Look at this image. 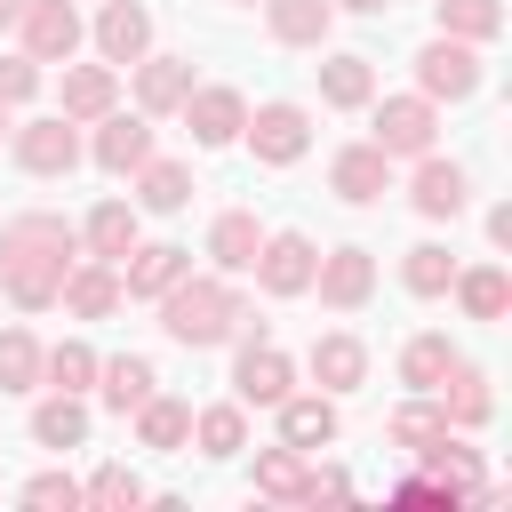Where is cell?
<instances>
[{
  "label": "cell",
  "mask_w": 512,
  "mask_h": 512,
  "mask_svg": "<svg viewBox=\"0 0 512 512\" xmlns=\"http://www.w3.org/2000/svg\"><path fill=\"white\" fill-rule=\"evenodd\" d=\"M88 248H96L104 264H128V248H136V208H120V200H104V208L88 216Z\"/></svg>",
  "instance_id": "cb8c5ba5"
},
{
  "label": "cell",
  "mask_w": 512,
  "mask_h": 512,
  "mask_svg": "<svg viewBox=\"0 0 512 512\" xmlns=\"http://www.w3.org/2000/svg\"><path fill=\"white\" fill-rule=\"evenodd\" d=\"M408 200H416V216H456V208H464V168H456V160H424Z\"/></svg>",
  "instance_id": "d6986e66"
},
{
  "label": "cell",
  "mask_w": 512,
  "mask_h": 512,
  "mask_svg": "<svg viewBox=\"0 0 512 512\" xmlns=\"http://www.w3.org/2000/svg\"><path fill=\"white\" fill-rule=\"evenodd\" d=\"M32 440H40V448H80V440H88V408H80V392L40 400V408H32Z\"/></svg>",
  "instance_id": "9a60e30c"
},
{
  "label": "cell",
  "mask_w": 512,
  "mask_h": 512,
  "mask_svg": "<svg viewBox=\"0 0 512 512\" xmlns=\"http://www.w3.org/2000/svg\"><path fill=\"white\" fill-rule=\"evenodd\" d=\"M96 40H104V64H136L144 40H152V16H144L136 0H112V8L96 16Z\"/></svg>",
  "instance_id": "5bb4252c"
},
{
  "label": "cell",
  "mask_w": 512,
  "mask_h": 512,
  "mask_svg": "<svg viewBox=\"0 0 512 512\" xmlns=\"http://www.w3.org/2000/svg\"><path fill=\"white\" fill-rule=\"evenodd\" d=\"M112 64H80V72H64V120H104L112 112Z\"/></svg>",
  "instance_id": "e0dca14e"
},
{
  "label": "cell",
  "mask_w": 512,
  "mask_h": 512,
  "mask_svg": "<svg viewBox=\"0 0 512 512\" xmlns=\"http://www.w3.org/2000/svg\"><path fill=\"white\" fill-rule=\"evenodd\" d=\"M160 312H168V336L176 344H224L240 320H248V304L224 288V280H176V288H160Z\"/></svg>",
  "instance_id": "7a4b0ae2"
},
{
  "label": "cell",
  "mask_w": 512,
  "mask_h": 512,
  "mask_svg": "<svg viewBox=\"0 0 512 512\" xmlns=\"http://www.w3.org/2000/svg\"><path fill=\"white\" fill-rule=\"evenodd\" d=\"M40 88V64L32 56H0V104H24Z\"/></svg>",
  "instance_id": "b9f144b4"
},
{
  "label": "cell",
  "mask_w": 512,
  "mask_h": 512,
  "mask_svg": "<svg viewBox=\"0 0 512 512\" xmlns=\"http://www.w3.org/2000/svg\"><path fill=\"white\" fill-rule=\"evenodd\" d=\"M280 440H288V448L336 440V408H328V400H280Z\"/></svg>",
  "instance_id": "d4e9b609"
},
{
  "label": "cell",
  "mask_w": 512,
  "mask_h": 512,
  "mask_svg": "<svg viewBox=\"0 0 512 512\" xmlns=\"http://www.w3.org/2000/svg\"><path fill=\"white\" fill-rule=\"evenodd\" d=\"M456 424H488V384H480V368H456Z\"/></svg>",
  "instance_id": "60d3db41"
},
{
  "label": "cell",
  "mask_w": 512,
  "mask_h": 512,
  "mask_svg": "<svg viewBox=\"0 0 512 512\" xmlns=\"http://www.w3.org/2000/svg\"><path fill=\"white\" fill-rule=\"evenodd\" d=\"M184 96H192V64H184V56H160V64L136 72V104H144V112H176Z\"/></svg>",
  "instance_id": "2e32d148"
},
{
  "label": "cell",
  "mask_w": 512,
  "mask_h": 512,
  "mask_svg": "<svg viewBox=\"0 0 512 512\" xmlns=\"http://www.w3.org/2000/svg\"><path fill=\"white\" fill-rule=\"evenodd\" d=\"M72 160H80L72 120H32V128L16 136V168H32V176H64Z\"/></svg>",
  "instance_id": "ba28073f"
},
{
  "label": "cell",
  "mask_w": 512,
  "mask_h": 512,
  "mask_svg": "<svg viewBox=\"0 0 512 512\" xmlns=\"http://www.w3.org/2000/svg\"><path fill=\"white\" fill-rule=\"evenodd\" d=\"M504 24V8L496 0H440V32H464V40H488Z\"/></svg>",
  "instance_id": "836d02e7"
},
{
  "label": "cell",
  "mask_w": 512,
  "mask_h": 512,
  "mask_svg": "<svg viewBox=\"0 0 512 512\" xmlns=\"http://www.w3.org/2000/svg\"><path fill=\"white\" fill-rule=\"evenodd\" d=\"M80 496H88V504H112V512H128V504H144V480H136L128 464H104V472H96Z\"/></svg>",
  "instance_id": "d590c367"
},
{
  "label": "cell",
  "mask_w": 512,
  "mask_h": 512,
  "mask_svg": "<svg viewBox=\"0 0 512 512\" xmlns=\"http://www.w3.org/2000/svg\"><path fill=\"white\" fill-rule=\"evenodd\" d=\"M304 448H272L264 464H256V488L264 496H304V464H296Z\"/></svg>",
  "instance_id": "74e56055"
},
{
  "label": "cell",
  "mask_w": 512,
  "mask_h": 512,
  "mask_svg": "<svg viewBox=\"0 0 512 512\" xmlns=\"http://www.w3.org/2000/svg\"><path fill=\"white\" fill-rule=\"evenodd\" d=\"M240 128H248L256 160H272V168L304 160V144H312V128H304V104H256V120H240Z\"/></svg>",
  "instance_id": "3957f363"
},
{
  "label": "cell",
  "mask_w": 512,
  "mask_h": 512,
  "mask_svg": "<svg viewBox=\"0 0 512 512\" xmlns=\"http://www.w3.org/2000/svg\"><path fill=\"white\" fill-rule=\"evenodd\" d=\"M408 296H440L448 280H456V264H448V248H408Z\"/></svg>",
  "instance_id": "e575fe53"
},
{
  "label": "cell",
  "mask_w": 512,
  "mask_h": 512,
  "mask_svg": "<svg viewBox=\"0 0 512 512\" xmlns=\"http://www.w3.org/2000/svg\"><path fill=\"white\" fill-rule=\"evenodd\" d=\"M136 432H144V448H176V440L192 432V408H184V400H160V392H152V400L136 408Z\"/></svg>",
  "instance_id": "f1b7e54d"
},
{
  "label": "cell",
  "mask_w": 512,
  "mask_h": 512,
  "mask_svg": "<svg viewBox=\"0 0 512 512\" xmlns=\"http://www.w3.org/2000/svg\"><path fill=\"white\" fill-rule=\"evenodd\" d=\"M32 384H40V344L24 328H8L0 336V392H32Z\"/></svg>",
  "instance_id": "f546056e"
},
{
  "label": "cell",
  "mask_w": 512,
  "mask_h": 512,
  "mask_svg": "<svg viewBox=\"0 0 512 512\" xmlns=\"http://www.w3.org/2000/svg\"><path fill=\"white\" fill-rule=\"evenodd\" d=\"M128 256H136V264L120 272V296H160V288H176V280L192 272V256L168 248V240H160V248H128Z\"/></svg>",
  "instance_id": "4fadbf2b"
},
{
  "label": "cell",
  "mask_w": 512,
  "mask_h": 512,
  "mask_svg": "<svg viewBox=\"0 0 512 512\" xmlns=\"http://www.w3.org/2000/svg\"><path fill=\"white\" fill-rule=\"evenodd\" d=\"M64 256H72V224L64 216H16L0 232V272L16 304H56L64 288Z\"/></svg>",
  "instance_id": "6da1fadb"
},
{
  "label": "cell",
  "mask_w": 512,
  "mask_h": 512,
  "mask_svg": "<svg viewBox=\"0 0 512 512\" xmlns=\"http://www.w3.org/2000/svg\"><path fill=\"white\" fill-rule=\"evenodd\" d=\"M0 128H8V112H0Z\"/></svg>",
  "instance_id": "f6af8a7d"
},
{
  "label": "cell",
  "mask_w": 512,
  "mask_h": 512,
  "mask_svg": "<svg viewBox=\"0 0 512 512\" xmlns=\"http://www.w3.org/2000/svg\"><path fill=\"white\" fill-rule=\"evenodd\" d=\"M264 16H272V40L288 48H312L328 32V0H264Z\"/></svg>",
  "instance_id": "603a6c76"
},
{
  "label": "cell",
  "mask_w": 512,
  "mask_h": 512,
  "mask_svg": "<svg viewBox=\"0 0 512 512\" xmlns=\"http://www.w3.org/2000/svg\"><path fill=\"white\" fill-rule=\"evenodd\" d=\"M256 248H264V232H256V216H216V232H208V256L224 264V272H248L256 264Z\"/></svg>",
  "instance_id": "ffe728a7"
},
{
  "label": "cell",
  "mask_w": 512,
  "mask_h": 512,
  "mask_svg": "<svg viewBox=\"0 0 512 512\" xmlns=\"http://www.w3.org/2000/svg\"><path fill=\"white\" fill-rule=\"evenodd\" d=\"M136 200L168 216V208H184V200H192V176H184L176 160H144V192H136Z\"/></svg>",
  "instance_id": "4dcf8cb0"
},
{
  "label": "cell",
  "mask_w": 512,
  "mask_h": 512,
  "mask_svg": "<svg viewBox=\"0 0 512 512\" xmlns=\"http://www.w3.org/2000/svg\"><path fill=\"white\" fill-rule=\"evenodd\" d=\"M448 368H456V360H448V336H416V344L400 352V376H408L416 392H432V384H440Z\"/></svg>",
  "instance_id": "1f68e13d"
},
{
  "label": "cell",
  "mask_w": 512,
  "mask_h": 512,
  "mask_svg": "<svg viewBox=\"0 0 512 512\" xmlns=\"http://www.w3.org/2000/svg\"><path fill=\"white\" fill-rule=\"evenodd\" d=\"M312 376H320L328 392H352V384L368 376V352H360L352 336H320V344H312Z\"/></svg>",
  "instance_id": "7402d4cb"
},
{
  "label": "cell",
  "mask_w": 512,
  "mask_h": 512,
  "mask_svg": "<svg viewBox=\"0 0 512 512\" xmlns=\"http://www.w3.org/2000/svg\"><path fill=\"white\" fill-rule=\"evenodd\" d=\"M16 16H24V0H0V32H8V24H16Z\"/></svg>",
  "instance_id": "7bdbcfd3"
},
{
  "label": "cell",
  "mask_w": 512,
  "mask_h": 512,
  "mask_svg": "<svg viewBox=\"0 0 512 512\" xmlns=\"http://www.w3.org/2000/svg\"><path fill=\"white\" fill-rule=\"evenodd\" d=\"M312 240L304 232H280V240H264L256 248V280H264V296H296V288H312Z\"/></svg>",
  "instance_id": "5b68a950"
},
{
  "label": "cell",
  "mask_w": 512,
  "mask_h": 512,
  "mask_svg": "<svg viewBox=\"0 0 512 512\" xmlns=\"http://www.w3.org/2000/svg\"><path fill=\"white\" fill-rule=\"evenodd\" d=\"M456 296H464V312H472V320H504L512 280H504L496 264H480V272H464V280H456Z\"/></svg>",
  "instance_id": "4316f807"
},
{
  "label": "cell",
  "mask_w": 512,
  "mask_h": 512,
  "mask_svg": "<svg viewBox=\"0 0 512 512\" xmlns=\"http://www.w3.org/2000/svg\"><path fill=\"white\" fill-rule=\"evenodd\" d=\"M232 384H240V400H248V408H280V400H288V360H280V352H272V344L256 336V344L240 352Z\"/></svg>",
  "instance_id": "8fae6325"
},
{
  "label": "cell",
  "mask_w": 512,
  "mask_h": 512,
  "mask_svg": "<svg viewBox=\"0 0 512 512\" xmlns=\"http://www.w3.org/2000/svg\"><path fill=\"white\" fill-rule=\"evenodd\" d=\"M416 80H424V96H472L480 88V56L464 40H432L416 56Z\"/></svg>",
  "instance_id": "8992f818"
},
{
  "label": "cell",
  "mask_w": 512,
  "mask_h": 512,
  "mask_svg": "<svg viewBox=\"0 0 512 512\" xmlns=\"http://www.w3.org/2000/svg\"><path fill=\"white\" fill-rule=\"evenodd\" d=\"M40 376H56V392H88L96 352H88V344H56V352H40Z\"/></svg>",
  "instance_id": "d6a6232c"
},
{
  "label": "cell",
  "mask_w": 512,
  "mask_h": 512,
  "mask_svg": "<svg viewBox=\"0 0 512 512\" xmlns=\"http://www.w3.org/2000/svg\"><path fill=\"white\" fill-rule=\"evenodd\" d=\"M440 432H448V408H400V424H392V440H400L408 456H424Z\"/></svg>",
  "instance_id": "8d00e7d4"
},
{
  "label": "cell",
  "mask_w": 512,
  "mask_h": 512,
  "mask_svg": "<svg viewBox=\"0 0 512 512\" xmlns=\"http://www.w3.org/2000/svg\"><path fill=\"white\" fill-rule=\"evenodd\" d=\"M56 296H64L72 312H88V320H96V312H112V304H120V272L96 256L88 272H64V288H56Z\"/></svg>",
  "instance_id": "44dd1931"
},
{
  "label": "cell",
  "mask_w": 512,
  "mask_h": 512,
  "mask_svg": "<svg viewBox=\"0 0 512 512\" xmlns=\"http://www.w3.org/2000/svg\"><path fill=\"white\" fill-rule=\"evenodd\" d=\"M24 504H40V512H56V504H64V512H72V504H80V480L40 472V480H24Z\"/></svg>",
  "instance_id": "ab89813d"
},
{
  "label": "cell",
  "mask_w": 512,
  "mask_h": 512,
  "mask_svg": "<svg viewBox=\"0 0 512 512\" xmlns=\"http://www.w3.org/2000/svg\"><path fill=\"white\" fill-rule=\"evenodd\" d=\"M344 8H368V16H376V8H392V0H344Z\"/></svg>",
  "instance_id": "ee69618b"
},
{
  "label": "cell",
  "mask_w": 512,
  "mask_h": 512,
  "mask_svg": "<svg viewBox=\"0 0 512 512\" xmlns=\"http://www.w3.org/2000/svg\"><path fill=\"white\" fill-rule=\"evenodd\" d=\"M24 56L32 64H56V56H72L80 48V16H72V0H24Z\"/></svg>",
  "instance_id": "277c9868"
},
{
  "label": "cell",
  "mask_w": 512,
  "mask_h": 512,
  "mask_svg": "<svg viewBox=\"0 0 512 512\" xmlns=\"http://www.w3.org/2000/svg\"><path fill=\"white\" fill-rule=\"evenodd\" d=\"M152 384H160V376H152V360H136V352L104 368V400H112L120 416H128V408H144V400H152Z\"/></svg>",
  "instance_id": "83f0119b"
},
{
  "label": "cell",
  "mask_w": 512,
  "mask_h": 512,
  "mask_svg": "<svg viewBox=\"0 0 512 512\" xmlns=\"http://www.w3.org/2000/svg\"><path fill=\"white\" fill-rule=\"evenodd\" d=\"M328 176H336V200H352V208H360V200H384L392 160H384L376 144H352V152H336V168H328Z\"/></svg>",
  "instance_id": "7c38bea8"
},
{
  "label": "cell",
  "mask_w": 512,
  "mask_h": 512,
  "mask_svg": "<svg viewBox=\"0 0 512 512\" xmlns=\"http://www.w3.org/2000/svg\"><path fill=\"white\" fill-rule=\"evenodd\" d=\"M424 144H432V104H424V96H392V104H376V152H384V160L424 152Z\"/></svg>",
  "instance_id": "52a82bcc"
},
{
  "label": "cell",
  "mask_w": 512,
  "mask_h": 512,
  "mask_svg": "<svg viewBox=\"0 0 512 512\" xmlns=\"http://www.w3.org/2000/svg\"><path fill=\"white\" fill-rule=\"evenodd\" d=\"M368 88H376L368 56H328V64H320V96H328V104H368Z\"/></svg>",
  "instance_id": "484cf974"
},
{
  "label": "cell",
  "mask_w": 512,
  "mask_h": 512,
  "mask_svg": "<svg viewBox=\"0 0 512 512\" xmlns=\"http://www.w3.org/2000/svg\"><path fill=\"white\" fill-rule=\"evenodd\" d=\"M144 160H152V128H144V120H104V136H96V168L128 176V168H144Z\"/></svg>",
  "instance_id": "ac0fdd59"
},
{
  "label": "cell",
  "mask_w": 512,
  "mask_h": 512,
  "mask_svg": "<svg viewBox=\"0 0 512 512\" xmlns=\"http://www.w3.org/2000/svg\"><path fill=\"white\" fill-rule=\"evenodd\" d=\"M240 432H248V424H240V408H208V416H200V448H208V456H232V448H240Z\"/></svg>",
  "instance_id": "f35d334b"
},
{
  "label": "cell",
  "mask_w": 512,
  "mask_h": 512,
  "mask_svg": "<svg viewBox=\"0 0 512 512\" xmlns=\"http://www.w3.org/2000/svg\"><path fill=\"white\" fill-rule=\"evenodd\" d=\"M184 120H192V144H232L240 120H248V104L232 88H192L184 96Z\"/></svg>",
  "instance_id": "9c48e42d"
},
{
  "label": "cell",
  "mask_w": 512,
  "mask_h": 512,
  "mask_svg": "<svg viewBox=\"0 0 512 512\" xmlns=\"http://www.w3.org/2000/svg\"><path fill=\"white\" fill-rule=\"evenodd\" d=\"M312 280H320V304H336V312H352L368 288H376V264H368V248H336L328 264H312Z\"/></svg>",
  "instance_id": "30bf717a"
}]
</instances>
